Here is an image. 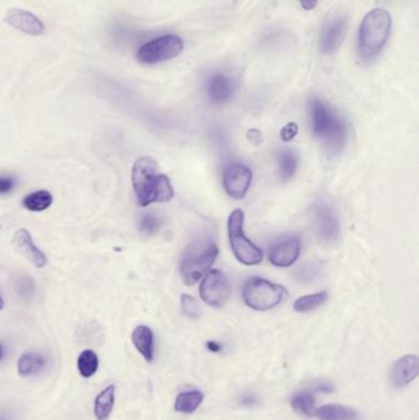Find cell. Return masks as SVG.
<instances>
[{
	"label": "cell",
	"instance_id": "1",
	"mask_svg": "<svg viewBox=\"0 0 419 420\" xmlns=\"http://www.w3.org/2000/svg\"><path fill=\"white\" fill-rule=\"evenodd\" d=\"M132 185L140 207L153 203H166L173 197V187L169 177L159 172L156 161L144 156L134 162Z\"/></svg>",
	"mask_w": 419,
	"mask_h": 420
},
{
	"label": "cell",
	"instance_id": "2",
	"mask_svg": "<svg viewBox=\"0 0 419 420\" xmlns=\"http://www.w3.org/2000/svg\"><path fill=\"white\" fill-rule=\"evenodd\" d=\"M392 19L390 12L375 8L363 17L358 32V51L363 61L370 62L379 56L390 37Z\"/></svg>",
	"mask_w": 419,
	"mask_h": 420
},
{
	"label": "cell",
	"instance_id": "3",
	"mask_svg": "<svg viewBox=\"0 0 419 420\" xmlns=\"http://www.w3.org/2000/svg\"><path fill=\"white\" fill-rule=\"evenodd\" d=\"M218 255V246L211 238L195 239L184 249L180 272L186 285H195L207 274Z\"/></svg>",
	"mask_w": 419,
	"mask_h": 420
},
{
	"label": "cell",
	"instance_id": "4",
	"mask_svg": "<svg viewBox=\"0 0 419 420\" xmlns=\"http://www.w3.org/2000/svg\"><path fill=\"white\" fill-rule=\"evenodd\" d=\"M312 132L326 144L328 150L339 151L345 142V125L320 98L311 101Z\"/></svg>",
	"mask_w": 419,
	"mask_h": 420
},
{
	"label": "cell",
	"instance_id": "5",
	"mask_svg": "<svg viewBox=\"0 0 419 420\" xmlns=\"http://www.w3.org/2000/svg\"><path fill=\"white\" fill-rule=\"evenodd\" d=\"M287 290L278 284H273L264 278L248 279L242 290L244 300L248 307L257 311H267L278 306L286 300Z\"/></svg>",
	"mask_w": 419,
	"mask_h": 420
},
{
	"label": "cell",
	"instance_id": "6",
	"mask_svg": "<svg viewBox=\"0 0 419 420\" xmlns=\"http://www.w3.org/2000/svg\"><path fill=\"white\" fill-rule=\"evenodd\" d=\"M245 214L240 209H236L230 214L228 230L231 250L236 258L246 266H256L264 260V253L253 241L247 239L244 231Z\"/></svg>",
	"mask_w": 419,
	"mask_h": 420
},
{
	"label": "cell",
	"instance_id": "7",
	"mask_svg": "<svg viewBox=\"0 0 419 420\" xmlns=\"http://www.w3.org/2000/svg\"><path fill=\"white\" fill-rule=\"evenodd\" d=\"M184 43L178 34H165L142 45L137 58L142 64H156L178 57L184 52Z\"/></svg>",
	"mask_w": 419,
	"mask_h": 420
},
{
	"label": "cell",
	"instance_id": "8",
	"mask_svg": "<svg viewBox=\"0 0 419 420\" xmlns=\"http://www.w3.org/2000/svg\"><path fill=\"white\" fill-rule=\"evenodd\" d=\"M200 294L203 301L209 306L215 308L224 306L231 295L229 279L226 278L224 273L213 269L211 272H208L207 275L203 279L200 288Z\"/></svg>",
	"mask_w": 419,
	"mask_h": 420
},
{
	"label": "cell",
	"instance_id": "9",
	"mask_svg": "<svg viewBox=\"0 0 419 420\" xmlns=\"http://www.w3.org/2000/svg\"><path fill=\"white\" fill-rule=\"evenodd\" d=\"M348 31V19L333 17L323 23L320 34V48L323 54L331 56L339 51Z\"/></svg>",
	"mask_w": 419,
	"mask_h": 420
},
{
	"label": "cell",
	"instance_id": "10",
	"mask_svg": "<svg viewBox=\"0 0 419 420\" xmlns=\"http://www.w3.org/2000/svg\"><path fill=\"white\" fill-rule=\"evenodd\" d=\"M253 182V171L242 164H231L224 171L223 185L231 198L242 199Z\"/></svg>",
	"mask_w": 419,
	"mask_h": 420
},
{
	"label": "cell",
	"instance_id": "11",
	"mask_svg": "<svg viewBox=\"0 0 419 420\" xmlns=\"http://www.w3.org/2000/svg\"><path fill=\"white\" fill-rule=\"evenodd\" d=\"M300 255V240L297 236H283L270 246L268 258L276 267L287 268L294 264Z\"/></svg>",
	"mask_w": 419,
	"mask_h": 420
},
{
	"label": "cell",
	"instance_id": "12",
	"mask_svg": "<svg viewBox=\"0 0 419 420\" xmlns=\"http://www.w3.org/2000/svg\"><path fill=\"white\" fill-rule=\"evenodd\" d=\"M6 21L12 29L20 31L23 34L29 36H42L46 31L45 23L41 21L35 14L19 9V8H10L8 9L4 17Z\"/></svg>",
	"mask_w": 419,
	"mask_h": 420
},
{
	"label": "cell",
	"instance_id": "13",
	"mask_svg": "<svg viewBox=\"0 0 419 420\" xmlns=\"http://www.w3.org/2000/svg\"><path fill=\"white\" fill-rule=\"evenodd\" d=\"M314 218L317 233L325 242H334L339 238V225L337 216L325 203H317L314 207Z\"/></svg>",
	"mask_w": 419,
	"mask_h": 420
},
{
	"label": "cell",
	"instance_id": "14",
	"mask_svg": "<svg viewBox=\"0 0 419 420\" xmlns=\"http://www.w3.org/2000/svg\"><path fill=\"white\" fill-rule=\"evenodd\" d=\"M12 249L17 253L23 255L35 267L42 268L47 264V257L39 247L34 244L32 238L26 229H20L14 233L12 240Z\"/></svg>",
	"mask_w": 419,
	"mask_h": 420
},
{
	"label": "cell",
	"instance_id": "15",
	"mask_svg": "<svg viewBox=\"0 0 419 420\" xmlns=\"http://www.w3.org/2000/svg\"><path fill=\"white\" fill-rule=\"evenodd\" d=\"M235 90L233 79L223 73L211 75L207 81V94L213 103H224L230 100Z\"/></svg>",
	"mask_w": 419,
	"mask_h": 420
},
{
	"label": "cell",
	"instance_id": "16",
	"mask_svg": "<svg viewBox=\"0 0 419 420\" xmlns=\"http://www.w3.org/2000/svg\"><path fill=\"white\" fill-rule=\"evenodd\" d=\"M418 376V358L406 355L397 360L391 370V381L396 387L407 386Z\"/></svg>",
	"mask_w": 419,
	"mask_h": 420
},
{
	"label": "cell",
	"instance_id": "17",
	"mask_svg": "<svg viewBox=\"0 0 419 420\" xmlns=\"http://www.w3.org/2000/svg\"><path fill=\"white\" fill-rule=\"evenodd\" d=\"M132 342L143 358L151 363L154 359V333L147 326H138L133 330Z\"/></svg>",
	"mask_w": 419,
	"mask_h": 420
},
{
	"label": "cell",
	"instance_id": "18",
	"mask_svg": "<svg viewBox=\"0 0 419 420\" xmlns=\"http://www.w3.org/2000/svg\"><path fill=\"white\" fill-rule=\"evenodd\" d=\"M115 385H109L96 396L95 406H94V413H95L96 419H109L114 406H115Z\"/></svg>",
	"mask_w": 419,
	"mask_h": 420
},
{
	"label": "cell",
	"instance_id": "19",
	"mask_svg": "<svg viewBox=\"0 0 419 420\" xmlns=\"http://www.w3.org/2000/svg\"><path fill=\"white\" fill-rule=\"evenodd\" d=\"M315 415L320 420H356L358 418L354 409L339 404H326L316 409Z\"/></svg>",
	"mask_w": 419,
	"mask_h": 420
},
{
	"label": "cell",
	"instance_id": "20",
	"mask_svg": "<svg viewBox=\"0 0 419 420\" xmlns=\"http://www.w3.org/2000/svg\"><path fill=\"white\" fill-rule=\"evenodd\" d=\"M278 172L283 181H289L293 178L295 172L298 170V156L290 149H281L278 158Z\"/></svg>",
	"mask_w": 419,
	"mask_h": 420
},
{
	"label": "cell",
	"instance_id": "21",
	"mask_svg": "<svg viewBox=\"0 0 419 420\" xmlns=\"http://www.w3.org/2000/svg\"><path fill=\"white\" fill-rule=\"evenodd\" d=\"M45 364H46L45 359L39 353H25L19 359V375L21 377L36 375L43 369Z\"/></svg>",
	"mask_w": 419,
	"mask_h": 420
},
{
	"label": "cell",
	"instance_id": "22",
	"mask_svg": "<svg viewBox=\"0 0 419 420\" xmlns=\"http://www.w3.org/2000/svg\"><path fill=\"white\" fill-rule=\"evenodd\" d=\"M203 402V393L200 390L181 392L175 401V409L180 413L191 414L195 412Z\"/></svg>",
	"mask_w": 419,
	"mask_h": 420
},
{
	"label": "cell",
	"instance_id": "23",
	"mask_svg": "<svg viewBox=\"0 0 419 420\" xmlns=\"http://www.w3.org/2000/svg\"><path fill=\"white\" fill-rule=\"evenodd\" d=\"M290 404L299 414L306 415V417L315 415V396L312 391L304 390V391L294 393L293 397L290 399Z\"/></svg>",
	"mask_w": 419,
	"mask_h": 420
},
{
	"label": "cell",
	"instance_id": "24",
	"mask_svg": "<svg viewBox=\"0 0 419 420\" xmlns=\"http://www.w3.org/2000/svg\"><path fill=\"white\" fill-rule=\"evenodd\" d=\"M52 194L48 191H37L34 193L29 194L23 200V205L30 211H43L48 209L52 204Z\"/></svg>",
	"mask_w": 419,
	"mask_h": 420
},
{
	"label": "cell",
	"instance_id": "25",
	"mask_svg": "<svg viewBox=\"0 0 419 420\" xmlns=\"http://www.w3.org/2000/svg\"><path fill=\"white\" fill-rule=\"evenodd\" d=\"M98 354L87 349L84 352L80 353L79 358H78V370L84 379H89L92 376L95 375L98 372Z\"/></svg>",
	"mask_w": 419,
	"mask_h": 420
},
{
	"label": "cell",
	"instance_id": "26",
	"mask_svg": "<svg viewBox=\"0 0 419 420\" xmlns=\"http://www.w3.org/2000/svg\"><path fill=\"white\" fill-rule=\"evenodd\" d=\"M327 300V293H316L311 295L301 296L294 302V310L297 313H308L316 307L321 306L325 301Z\"/></svg>",
	"mask_w": 419,
	"mask_h": 420
},
{
	"label": "cell",
	"instance_id": "27",
	"mask_svg": "<svg viewBox=\"0 0 419 420\" xmlns=\"http://www.w3.org/2000/svg\"><path fill=\"white\" fill-rule=\"evenodd\" d=\"M161 225V219L155 214H145L139 222V230L145 236H151L160 230Z\"/></svg>",
	"mask_w": 419,
	"mask_h": 420
},
{
	"label": "cell",
	"instance_id": "28",
	"mask_svg": "<svg viewBox=\"0 0 419 420\" xmlns=\"http://www.w3.org/2000/svg\"><path fill=\"white\" fill-rule=\"evenodd\" d=\"M181 308L187 317L198 318L202 316L201 305L193 296L187 294L181 296Z\"/></svg>",
	"mask_w": 419,
	"mask_h": 420
},
{
	"label": "cell",
	"instance_id": "29",
	"mask_svg": "<svg viewBox=\"0 0 419 420\" xmlns=\"http://www.w3.org/2000/svg\"><path fill=\"white\" fill-rule=\"evenodd\" d=\"M298 125L295 123H288L287 125L283 127V129L281 132V138L283 142H290L292 139L295 138V136L298 134Z\"/></svg>",
	"mask_w": 419,
	"mask_h": 420
},
{
	"label": "cell",
	"instance_id": "30",
	"mask_svg": "<svg viewBox=\"0 0 419 420\" xmlns=\"http://www.w3.org/2000/svg\"><path fill=\"white\" fill-rule=\"evenodd\" d=\"M14 185H15V181L10 177L0 176V194L12 192Z\"/></svg>",
	"mask_w": 419,
	"mask_h": 420
},
{
	"label": "cell",
	"instance_id": "31",
	"mask_svg": "<svg viewBox=\"0 0 419 420\" xmlns=\"http://www.w3.org/2000/svg\"><path fill=\"white\" fill-rule=\"evenodd\" d=\"M18 289L20 290V293L23 295H26V294L29 295V294L32 293V290H34V282L30 278H23L20 280V285H19Z\"/></svg>",
	"mask_w": 419,
	"mask_h": 420
},
{
	"label": "cell",
	"instance_id": "32",
	"mask_svg": "<svg viewBox=\"0 0 419 420\" xmlns=\"http://www.w3.org/2000/svg\"><path fill=\"white\" fill-rule=\"evenodd\" d=\"M246 136L248 142L253 143L255 145H259L262 143V139H264L262 133L259 129H250L247 132Z\"/></svg>",
	"mask_w": 419,
	"mask_h": 420
},
{
	"label": "cell",
	"instance_id": "33",
	"mask_svg": "<svg viewBox=\"0 0 419 420\" xmlns=\"http://www.w3.org/2000/svg\"><path fill=\"white\" fill-rule=\"evenodd\" d=\"M314 391L322 392V393H330V392L333 391V386L331 384H328V382H319V384L316 385L315 388H314Z\"/></svg>",
	"mask_w": 419,
	"mask_h": 420
},
{
	"label": "cell",
	"instance_id": "34",
	"mask_svg": "<svg viewBox=\"0 0 419 420\" xmlns=\"http://www.w3.org/2000/svg\"><path fill=\"white\" fill-rule=\"evenodd\" d=\"M317 3H319V0H300V4L303 6V9L308 10V12L314 10L317 6Z\"/></svg>",
	"mask_w": 419,
	"mask_h": 420
},
{
	"label": "cell",
	"instance_id": "35",
	"mask_svg": "<svg viewBox=\"0 0 419 420\" xmlns=\"http://www.w3.org/2000/svg\"><path fill=\"white\" fill-rule=\"evenodd\" d=\"M207 348L213 353H218L222 350V346L218 342H208Z\"/></svg>",
	"mask_w": 419,
	"mask_h": 420
},
{
	"label": "cell",
	"instance_id": "36",
	"mask_svg": "<svg viewBox=\"0 0 419 420\" xmlns=\"http://www.w3.org/2000/svg\"><path fill=\"white\" fill-rule=\"evenodd\" d=\"M255 402H256V397H255V396H251V395L242 397V404H244V406H253Z\"/></svg>",
	"mask_w": 419,
	"mask_h": 420
},
{
	"label": "cell",
	"instance_id": "37",
	"mask_svg": "<svg viewBox=\"0 0 419 420\" xmlns=\"http://www.w3.org/2000/svg\"><path fill=\"white\" fill-rule=\"evenodd\" d=\"M3 307H4V301L0 297V310H3Z\"/></svg>",
	"mask_w": 419,
	"mask_h": 420
},
{
	"label": "cell",
	"instance_id": "38",
	"mask_svg": "<svg viewBox=\"0 0 419 420\" xmlns=\"http://www.w3.org/2000/svg\"><path fill=\"white\" fill-rule=\"evenodd\" d=\"M3 358V346H0V360Z\"/></svg>",
	"mask_w": 419,
	"mask_h": 420
},
{
	"label": "cell",
	"instance_id": "39",
	"mask_svg": "<svg viewBox=\"0 0 419 420\" xmlns=\"http://www.w3.org/2000/svg\"><path fill=\"white\" fill-rule=\"evenodd\" d=\"M0 420H8V419H6V418H3V417H0Z\"/></svg>",
	"mask_w": 419,
	"mask_h": 420
}]
</instances>
